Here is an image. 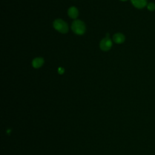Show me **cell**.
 <instances>
[{
    "label": "cell",
    "instance_id": "cell-3",
    "mask_svg": "<svg viewBox=\"0 0 155 155\" xmlns=\"http://www.w3.org/2000/svg\"><path fill=\"white\" fill-rule=\"evenodd\" d=\"M112 46L111 40L109 37H106L101 40L100 42V48L103 51L109 50Z\"/></svg>",
    "mask_w": 155,
    "mask_h": 155
},
{
    "label": "cell",
    "instance_id": "cell-8",
    "mask_svg": "<svg viewBox=\"0 0 155 155\" xmlns=\"http://www.w3.org/2000/svg\"><path fill=\"white\" fill-rule=\"evenodd\" d=\"M147 8L150 11H154L155 10V4L153 2H150L147 4Z\"/></svg>",
    "mask_w": 155,
    "mask_h": 155
},
{
    "label": "cell",
    "instance_id": "cell-7",
    "mask_svg": "<svg viewBox=\"0 0 155 155\" xmlns=\"http://www.w3.org/2000/svg\"><path fill=\"white\" fill-rule=\"evenodd\" d=\"M68 16L73 19H75L78 16V10L74 7H71L68 10Z\"/></svg>",
    "mask_w": 155,
    "mask_h": 155
},
{
    "label": "cell",
    "instance_id": "cell-1",
    "mask_svg": "<svg viewBox=\"0 0 155 155\" xmlns=\"http://www.w3.org/2000/svg\"><path fill=\"white\" fill-rule=\"evenodd\" d=\"M71 29L77 35H82L85 31V25L81 20H75L72 23Z\"/></svg>",
    "mask_w": 155,
    "mask_h": 155
},
{
    "label": "cell",
    "instance_id": "cell-9",
    "mask_svg": "<svg viewBox=\"0 0 155 155\" xmlns=\"http://www.w3.org/2000/svg\"><path fill=\"white\" fill-rule=\"evenodd\" d=\"M58 73H59V74H63L64 73V69L63 68H62V67H59V68H58Z\"/></svg>",
    "mask_w": 155,
    "mask_h": 155
},
{
    "label": "cell",
    "instance_id": "cell-10",
    "mask_svg": "<svg viewBox=\"0 0 155 155\" xmlns=\"http://www.w3.org/2000/svg\"><path fill=\"white\" fill-rule=\"evenodd\" d=\"M120 1H127V0H120Z\"/></svg>",
    "mask_w": 155,
    "mask_h": 155
},
{
    "label": "cell",
    "instance_id": "cell-6",
    "mask_svg": "<svg viewBox=\"0 0 155 155\" xmlns=\"http://www.w3.org/2000/svg\"><path fill=\"white\" fill-rule=\"evenodd\" d=\"M44 59L42 58H36L32 61V65L34 68H38L41 67L44 64Z\"/></svg>",
    "mask_w": 155,
    "mask_h": 155
},
{
    "label": "cell",
    "instance_id": "cell-4",
    "mask_svg": "<svg viewBox=\"0 0 155 155\" xmlns=\"http://www.w3.org/2000/svg\"><path fill=\"white\" fill-rule=\"evenodd\" d=\"M133 5L137 8H142L147 4V0H131Z\"/></svg>",
    "mask_w": 155,
    "mask_h": 155
},
{
    "label": "cell",
    "instance_id": "cell-2",
    "mask_svg": "<svg viewBox=\"0 0 155 155\" xmlns=\"http://www.w3.org/2000/svg\"><path fill=\"white\" fill-rule=\"evenodd\" d=\"M53 27L56 30L62 33H66L68 30L67 23L61 19H56L53 22Z\"/></svg>",
    "mask_w": 155,
    "mask_h": 155
},
{
    "label": "cell",
    "instance_id": "cell-5",
    "mask_svg": "<svg viewBox=\"0 0 155 155\" xmlns=\"http://www.w3.org/2000/svg\"><path fill=\"white\" fill-rule=\"evenodd\" d=\"M113 39L114 42H116L117 44H121L124 42L125 36L123 34H122L120 33H117L113 35Z\"/></svg>",
    "mask_w": 155,
    "mask_h": 155
}]
</instances>
